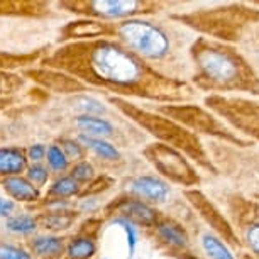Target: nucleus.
<instances>
[{
    "mask_svg": "<svg viewBox=\"0 0 259 259\" xmlns=\"http://www.w3.org/2000/svg\"><path fill=\"white\" fill-rule=\"evenodd\" d=\"M41 63L119 99L138 97L169 105L193 95L187 81L158 71L114 37L66 42L48 53Z\"/></svg>",
    "mask_w": 259,
    "mask_h": 259,
    "instance_id": "obj_1",
    "label": "nucleus"
},
{
    "mask_svg": "<svg viewBox=\"0 0 259 259\" xmlns=\"http://www.w3.org/2000/svg\"><path fill=\"white\" fill-rule=\"evenodd\" d=\"M195 65L193 81L208 92H251L259 94V78L251 65L234 51L210 37H198L190 48Z\"/></svg>",
    "mask_w": 259,
    "mask_h": 259,
    "instance_id": "obj_2",
    "label": "nucleus"
},
{
    "mask_svg": "<svg viewBox=\"0 0 259 259\" xmlns=\"http://www.w3.org/2000/svg\"><path fill=\"white\" fill-rule=\"evenodd\" d=\"M110 104H114L122 114H125L131 120L136 122L138 125L158 138L161 143L171 148L178 149L180 153H185L190 156L193 161H197L203 168H212V163L207 158L205 151L202 148V143L192 131L185 129L178 122L161 115L159 112H149L144 109H139L138 105L131 104L127 99H119V97H110Z\"/></svg>",
    "mask_w": 259,
    "mask_h": 259,
    "instance_id": "obj_3",
    "label": "nucleus"
},
{
    "mask_svg": "<svg viewBox=\"0 0 259 259\" xmlns=\"http://www.w3.org/2000/svg\"><path fill=\"white\" fill-rule=\"evenodd\" d=\"M114 39L153 68H156V63H164L173 53V41L168 31L141 17L114 24Z\"/></svg>",
    "mask_w": 259,
    "mask_h": 259,
    "instance_id": "obj_4",
    "label": "nucleus"
},
{
    "mask_svg": "<svg viewBox=\"0 0 259 259\" xmlns=\"http://www.w3.org/2000/svg\"><path fill=\"white\" fill-rule=\"evenodd\" d=\"M61 9L76 14L81 19H95L102 22L127 21L158 12L161 4L143 0H65L58 4Z\"/></svg>",
    "mask_w": 259,
    "mask_h": 259,
    "instance_id": "obj_5",
    "label": "nucleus"
},
{
    "mask_svg": "<svg viewBox=\"0 0 259 259\" xmlns=\"http://www.w3.org/2000/svg\"><path fill=\"white\" fill-rule=\"evenodd\" d=\"M208 109L226 119L244 134L259 139V104L236 97L210 95L205 99Z\"/></svg>",
    "mask_w": 259,
    "mask_h": 259,
    "instance_id": "obj_6",
    "label": "nucleus"
},
{
    "mask_svg": "<svg viewBox=\"0 0 259 259\" xmlns=\"http://www.w3.org/2000/svg\"><path fill=\"white\" fill-rule=\"evenodd\" d=\"M144 156L163 177L169 178L173 183L193 187L200 182L197 171L188 163L183 153H180L178 149L171 148V146H166L163 143L149 144L144 149Z\"/></svg>",
    "mask_w": 259,
    "mask_h": 259,
    "instance_id": "obj_7",
    "label": "nucleus"
},
{
    "mask_svg": "<svg viewBox=\"0 0 259 259\" xmlns=\"http://www.w3.org/2000/svg\"><path fill=\"white\" fill-rule=\"evenodd\" d=\"M159 114L168 115V119L178 122L180 125H183L185 129L192 131V133H203V134H212L217 138L232 141V143L244 144L239 138L229 133L221 122L215 117L207 112L202 107L197 105H161Z\"/></svg>",
    "mask_w": 259,
    "mask_h": 259,
    "instance_id": "obj_8",
    "label": "nucleus"
},
{
    "mask_svg": "<svg viewBox=\"0 0 259 259\" xmlns=\"http://www.w3.org/2000/svg\"><path fill=\"white\" fill-rule=\"evenodd\" d=\"M114 37V24L95 21V19H78L65 24L60 31V42L94 41V39Z\"/></svg>",
    "mask_w": 259,
    "mask_h": 259,
    "instance_id": "obj_9",
    "label": "nucleus"
},
{
    "mask_svg": "<svg viewBox=\"0 0 259 259\" xmlns=\"http://www.w3.org/2000/svg\"><path fill=\"white\" fill-rule=\"evenodd\" d=\"M24 76L31 78L41 87L58 92V94H76V92H87L89 87H85L81 81H78L76 78H73L66 73L60 70H53V68H29L24 70Z\"/></svg>",
    "mask_w": 259,
    "mask_h": 259,
    "instance_id": "obj_10",
    "label": "nucleus"
},
{
    "mask_svg": "<svg viewBox=\"0 0 259 259\" xmlns=\"http://www.w3.org/2000/svg\"><path fill=\"white\" fill-rule=\"evenodd\" d=\"M185 197L188 198V202L198 210L200 215H202L215 231L219 234H222L231 244H239L237 237L234 236V232H232V227L229 226L226 219L222 217V213L210 203V200L205 197L202 192H198V190H187V192H185Z\"/></svg>",
    "mask_w": 259,
    "mask_h": 259,
    "instance_id": "obj_11",
    "label": "nucleus"
},
{
    "mask_svg": "<svg viewBox=\"0 0 259 259\" xmlns=\"http://www.w3.org/2000/svg\"><path fill=\"white\" fill-rule=\"evenodd\" d=\"M114 207L115 212L119 213V217H125L127 221L138 224V226L151 227L156 226V222H158V212L138 198H125L122 202L115 203Z\"/></svg>",
    "mask_w": 259,
    "mask_h": 259,
    "instance_id": "obj_12",
    "label": "nucleus"
},
{
    "mask_svg": "<svg viewBox=\"0 0 259 259\" xmlns=\"http://www.w3.org/2000/svg\"><path fill=\"white\" fill-rule=\"evenodd\" d=\"M50 14L46 2L31 0H0V17H45Z\"/></svg>",
    "mask_w": 259,
    "mask_h": 259,
    "instance_id": "obj_13",
    "label": "nucleus"
},
{
    "mask_svg": "<svg viewBox=\"0 0 259 259\" xmlns=\"http://www.w3.org/2000/svg\"><path fill=\"white\" fill-rule=\"evenodd\" d=\"M129 190L136 197L151 200V202H164L169 193V187L163 180H159L156 177H149V175L134 178L133 182H131Z\"/></svg>",
    "mask_w": 259,
    "mask_h": 259,
    "instance_id": "obj_14",
    "label": "nucleus"
},
{
    "mask_svg": "<svg viewBox=\"0 0 259 259\" xmlns=\"http://www.w3.org/2000/svg\"><path fill=\"white\" fill-rule=\"evenodd\" d=\"M2 187L12 202H24V203H36L41 198V190L29 182L26 177H11L2 180Z\"/></svg>",
    "mask_w": 259,
    "mask_h": 259,
    "instance_id": "obj_15",
    "label": "nucleus"
},
{
    "mask_svg": "<svg viewBox=\"0 0 259 259\" xmlns=\"http://www.w3.org/2000/svg\"><path fill=\"white\" fill-rule=\"evenodd\" d=\"M29 168V159L21 148H0V178L21 177Z\"/></svg>",
    "mask_w": 259,
    "mask_h": 259,
    "instance_id": "obj_16",
    "label": "nucleus"
},
{
    "mask_svg": "<svg viewBox=\"0 0 259 259\" xmlns=\"http://www.w3.org/2000/svg\"><path fill=\"white\" fill-rule=\"evenodd\" d=\"M46 55H48L46 48L32 50V51H11V50H2V48H0V70H6V71L19 70V68L34 65L36 61H41Z\"/></svg>",
    "mask_w": 259,
    "mask_h": 259,
    "instance_id": "obj_17",
    "label": "nucleus"
},
{
    "mask_svg": "<svg viewBox=\"0 0 259 259\" xmlns=\"http://www.w3.org/2000/svg\"><path fill=\"white\" fill-rule=\"evenodd\" d=\"M78 219V212H42L36 217L37 227H42L50 232H61L70 229Z\"/></svg>",
    "mask_w": 259,
    "mask_h": 259,
    "instance_id": "obj_18",
    "label": "nucleus"
},
{
    "mask_svg": "<svg viewBox=\"0 0 259 259\" xmlns=\"http://www.w3.org/2000/svg\"><path fill=\"white\" fill-rule=\"evenodd\" d=\"M31 251L39 257L58 259L66 251L65 239L56 236H39L31 241Z\"/></svg>",
    "mask_w": 259,
    "mask_h": 259,
    "instance_id": "obj_19",
    "label": "nucleus"
},
{
    "mask_svg": "<svg viewBox=\"0 0 259 259\" xmlns=\"http://www.w3.org/2000/svg\"><path fill=\"white\" fill-rule=\"evenodd\" d=\"M76 125L83 131V134L92 136V138H107L114 134V125L105 119L94 115H80L76 119Z\"/></svg>",
    "mask_w": 259,
    "mask_h": 259,
    "instance_id": "obj_20",
    "label": "nucleus"
},
{
    "mask_svg": "<svg viewBox=\"0 0 259 259\" xmlns=\"http://www.w3.org/2000/svg\"><path fill=\"white\" fill-rule=\"evenodd\" d=\"M156 231L158 236L163 239L164 242H168L173 247H187L188 244V236L183 231L182 226L175 224L173 221H163L156 224Z\"/></svg>",
    "mask_w": 259,
    "mask_h": 259,
    "instance_id": "obj_21",
    "label": "nucleus"
},
{
    "mask_svg": "<svg viewBox=\"0 0 259 259\" xmlns=\"http://www.w3.org/2000/svg\"><path fill=\"white\" fill-rule=\"evenodd\" d=\"M80 193H81V185L68 175V177H61V178H58L56 182H53V185L46 192V198L66 200Z\"/></svg>",
    "mask_w": 259,
    "mask_h": 259,
    "instance_id": "obj_22",
    "label": "nucleus"
},
{
    "mask_svg": "<svg viewBox=\"0 0 259 259\" xmlns=\"http://www.w3.org/2000/svg\"><path fill=\"white\" fill-rule=\"evenodd\" d=\"M65 252L68 259H92L97 252V244L92 237L78 236L68 242Z\"/></svg>",
    "mask_w": 259,
    "mask_h": 259,
    "instance_id": "obj_23",
    "label": "nucleus"
},
{
    "mask_svg": "<svg viewBox=\"0 0 259 259\" xmlns=\"http://www.w3.org/2000/svg\"><path fill=\"white\" fill-rule=\"evenodd\" d=\"M78 141L83 148H89L92 149L97 156L104 159H119V149L115 146H112L110 143H107L105 139L102 138H92V136H87V134H80L78 136Z\"/></svg>",
    "mask_w": 259,
    "mask_h": 259,
    "instance_id": "obj_24",
    "label": "nucleus"
},
{
    "mask_svg": "<svg viewBox=\"0 0 259 259\" xmlns=\"http://www.w3.org/2000/svg\"><path fill=\"white\" fill-rule=\"evenodd\" d=\"M24 76L16 75L14 71L0 70V99H9L11 95L17 94L24 87Z\"/></svg>",
    "mask_w": 259,
    "mask_h": 259,
    "instance_id": "obj_25",
    "label": "nucleus"
},
{
    "mask_svg": "<svg viewBox=\"0 0 259 259\" xmlns=\"http://www.w3.org/2000/svg\"><path fill=\"white\" fill-rule=\"evenodd\" d=\"M202 246L205 249V252L208 254L210 259H234V256L231 254V251L227 249L226 244H224L219 237L212 236L210 232L203 234Z\"/></svg>",
    "mask_w": 259,
    "mask_h": 259,
    "instance_id": "obj_26",
    "label": "nucleus"
},
{
    "mask_svg": "<svg viewBox=\"0 0 259 259\" xmlns=\"http://www.w3.org/2000/svg\"><path fill=\"white\" fill-rule=\"evenodd\" d=\"M6 227L16 234H31L37 229V222L32 215H11L6 221Z\"/></svg>",
    "mask_w": 259,
    "mask_h": 259,
    "instance_id": "obj_27",
    "label": "nucleus"
},
{
    "mask_svg": "<svg viewBox=\"0 0 259 259\" xmlns=\"http://www.w3.org/2000/svg\"><path fill=\"white\" fill-rule=\"evenodd\" d=\"M112 226L119 227L125 234V241H127V251H129V259L133 257V254L136 251V244H138V231H136L134 224L131 221H127L125 217H117L112 221Z\"/></svg>",
    "mask_w": 259,
    "mask_h": 259,
    "instance_id": "obj_28",
    "label": "nucleus"
},
{
    "mask_svg": "<svg viewBox=\"0 0 259 259\" xmlns=\"http://www.w3.org/2000/svg\"><path fill=\"white\" fill-rule=\"evenodd\" d=\"M46 158H48L46 159L48 166H50L53 171H58V173L65 171L68 166H70V161L66 159L65 153H63L58 144H51L50 148L46 149Z\"/></svg>",
    "mask_w": 259,
    "mask_h": 259,
    "instance_id": "obj_29",
    "label": "nucleus"
},
{
    "mask_svg": "<svg viewBox=\"0 0 259 259\" xmlns=\"http://www.w3.org/2000/svg\"><path fill=\"white\" fill-rule=\"evenodd\" d=\"M60 148L65 153L68 161H73V163H80V161L85 159V148L80 144L78 139H61L60 141Z\"/></svg>",
    "mask_w": 259,
    "mask_h": 259,
    "instance_id": "obj_30",
    "label": "nucleus"
},
{
    "mask_svg": "<svg viewBox=\"0 0 259 259\" xmlns=\"http://www.w3.org/2000/svg\"><path fill=\"white\" fill-rule=\"evenodd\" d=\"M73 104L76 105L78 110L83 112V115H94V117H97L99 114H105V107L102 105L99 100L92 99V97L78 95V97H75Z\"/></svg>",
    "mask_w": 259,
    "mask_h": 259,
    "instance_id": "obj_31",
    "label": "nucleus"
},
{
    "mask_svg": "<svg viewBox=\"0 0 259 259\" xmlns=\"http://www.w3.org/2000/svg\"><path fill=\"white\" fill-rule=\"evenodd\" d=\"M26 178L34 185V187H37L41 190V187H45L46 182L50 180V169H48L46 166H42L41 163L31 164L26 169Z\"/></svg>",
    "mask_w": 259,
    "mask_h": 259,
    "instance_id": "obj_32",
    "label": "nucleus"
},
{
    "mask_svg": "<svg viewBox=\"0 0 259 259\" xmlns=\"http://www.w3.org/2000/svg\"><path fill=\"white\" fill-rule=\"evenodd\" d=\"M70 177L81 185V183L92 182V180L95 178V169H94V166H92L90 163H87V161H80V163H76L71 168Z\"/></svg>",
    "mask_w": 259,
    "mask_h": 259,
    "instance_id": "obj_33",
    "label": "nucleus"
},
{
    "mask_svg": "<svg viewBox=\"0 0 259 259\" xmlns=\"http://www.w3.org/2000/svg\"><path fill=\"white\" fill-rule=\"evenodd\" d=\"M0 259H31V254L14 244H0Z\"/></svg>",
    "mask_w": 259,
    "mask_h": 259,
    "instance_id": "obj_34",
    "label": "nucleus"
},
{
    "mask_svg": "<svg viewBox=\"0 0 259 259\" xmlns=\"http://www.w3.org/2000/svg\"><path fill=\"white\" fill-rule=\"evenodd\" d=\"M244 237H246L247 246L252 249L254 254L259 256V222H251L244 231Z\"/></svg>",
    "mask_w": 259,
    "mask_h": 259,
    "instance_id": "obj_35",
    "label": "nucleus"
},
{
    "mask_svg": "<svg viewBox=\"0 0 259 259\" xmlns=\"http://www.w3.org/2000/svg\"><path fill=\"white\" fill-rule=\"evenodd\" d=\"M26 156H27L29 161H32L34 164H37V163H41V161L46 158V148L42 144H34V146L29 148Z\"/></svg>",
    "mask_w": 259,
    "mask_h": 259,
    "instance_id": "obj_36",
    "label": "nucleus"
},
{
    "mask_svg": "<svg viewBox=\"0 0 259 259\" xmlns=\"http://www.w3.org/2000/svg\"><path fill=\"white\" fill-rule=\"evenodd\" d=\"M16 210V203L9 198H2L0 197V217H11L12 212Z\"/></svg>",
    "mask_w": 259,
    "mask_h": 259,
    "instance_id": "obj_37",
    "label": "nucleus"
},
{
    "mask_svg": "<svg viewBox=\"0 0 259 259\" xmlns=\"http://www.w3.org/2000/svg\"><path fill=\"white\" fill-rule=\"evenodd\" d=\"M9 104H11V99H0V109H4Z\"/></svg>",
    "mask_w": 259,
    "mask_h": 259,
    "instance_id": "obj_38",
    "label": "nucleus"
},
{
    "mask_svg": "<svg viewBox=\"0 0 259 259\" xmlns=\"http://www.w3.org/2000/svg\"><path fill=\"white\" fill-rule=\"evenodd\" d=\"M185 259H197V257H185Z\"/></svg>",
    "mask_w": 259,
    "mask_h": 259,
    "instance_id": "obj_39",
    "label": "nucleus"
}]
</instances>
